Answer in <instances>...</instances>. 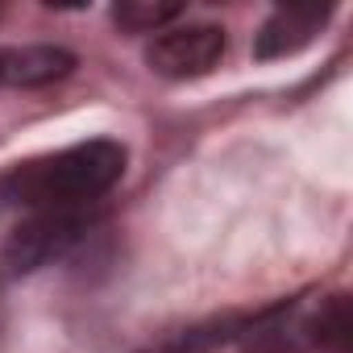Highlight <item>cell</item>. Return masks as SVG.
Here are the masks:
<instances>
[{
  "label": "cell",
  "mask_w": 353,
  "mask_h": 353,
  "mask_svg": "<svg viewBox=\"0 0 353 353\" xmlns=\"http://www.w3.org/2000/svg\"><path fill=\"white\" fill-rule=\"evenodd\" d=\"M183 13V5H154V0H125V5L112 9V21L129 34H154L166 21H174Z\"/></svg>",
  "instance_id": "cell-7"
},
{
  "label": "cell",
  "mask_w": 353,
  "mask_h": 353,
  "mask_svg": "<svg viewBox=\"0 0 353 353\" xmlns=\"http://www.w3.org/2000/svg\"><path fill=\"white\" fill-rule=\"evenodd\" d=\"M88 221L79 208H46L34 212L26 225H17L5 241V266L13 270H38L54 258H63L79 237H83Z\"/></svg>",
  "instance_id": "cell-2"
},
{
  "label": "cell",
  "mask_w": 353,
  "mask_h": 353,
  "mask_svg": "<svg viewBox=\"0 0 353 353\" xmlns=\"http://www.w3.org/2000/svg\"><path fill=\"white\" fill-rule=\"evenodd\" d=\"M125 170V145L117 141H83L46 158L17 162L0 179V204L9 208H79L96 196H104Z\"/></svg>",
  "instance_id": "cell-1"
},
{
  "label": "cell",
  "mask_w": 353,
  "mask_h": 353,
  "mask_svg": "<svg viewBox=\"0 0 353 353\" xmlns=\"http://www.w3.org/2000/svg\"><path fill=\"white\" fill-rule=\"evenodd\" d=\"M225 54V30L216 26H183V30H166L162 38L150 42L145 63L162 79H196L208 75Z\"/></svg>",
  "instance_id": "cell-3"
},
{
  "label": "cell",
  "mask_w": 353,
  "mask_h": 353,
  "mask_svg": "<svg viewBox=\"0 0 353 353\" xmlns=\"http://www.w3.org/2000/svg\"><path fill=\"white\" fill-rule=\"evenodd\" d=\"M324 21H328V5H287V9H274L266 17V26L258 30L254 54L258 59H287V54L303 50L320 34Z\"/></svg>",
  "instance_id": "cell-4"
},
{
  "label": "cell",
  "mask_w": 353,
  "mask_h": 353,
  "mask_svg": "<svg viewBox=\"0 0 353 353\" xmlns=\"http://www.w3.org/2000/svg\"><path fill=\"white\" fill-rule=\"evenodd\" d=\"M349 332H353V320H349V299L345 295H332L316 307V316L307 320V341L328 349V353H345L349 349Z\"/></svg>",
  "instance_id": "cell-6"
},
{
  "label": "cell",
  "mask_w": 353,
  "mask_h": 353,
  "mask_svg": "<svg viewBox=\"0 0 353 353\" xmlns=\"http://www.w3.org/2000/svg\"><path fill=\"white\" fill-rule=\"evenodd\" d=\"M75 67V59L59 46H21V50H0V83H21L38 88L50 79H63Z\"/></svg>",
  "instance_id": "cell-5"
}]
</instances>
